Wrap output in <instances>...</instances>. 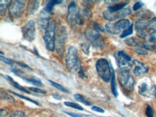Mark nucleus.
I'll list each match as a JSON object with an SVG mask.
<instances>
[{"label":"nucleus","instance_id":"obj_1","mask_svg":"<svg viewBox=\"0 0 156 117\" xmlns=\"http://www.w3.org/2000/svg\"><path fill=\"white\" fill-rule=\"evenodd\" d=\"M66 66L69 71L73 73H79L81 70V63L79 59L78 50L74 46H70L68 49L67 54L66 55Z\"/></svg>","mask_w":156,"mask_h":117},{"label":"nucleus","instance_id":"obj_2","mask_svg":"<svg viewBox=\"0 0 156 117\" xmlns=\"http://www.w3.org/2000/svg\"><path fill=\"white\" fill-rule=\"evenodd\" d=\"M96 68L100 78L105 82L109 83L112 79V71H111V68L107 60L105 58L99 59L96 63Z\"/></svg>","mask_w":156,"mask_h":117},{"label":"nucleus","instance_id":"obj_3","mask_svg":"<svg viewBox=\"0 0 156 117\" xmlns=\"http://www.w3.org/2000/svg\"><path fill=\"white\" fill-rule=\"evenodd\" d=\"M55 48L60 56H63L65 51V45L67 40L66 29L64 27H59L55 29Z\"/></svg>","mask_w":156,"mask_h":117},{"label":"nucleus","instance_id":"obj_4","mask_svg":"<svg viewBox=\"0 0 156 117\" xmlns=\"http://www.w3.org/2000/svg\"><path fill=\"white\" fill-rule=\"evenodd\" d=\"M55 24L54 22H51L45 29V35L43 37L46 48L50 51H54L55 50Z\"/></svg>","mask_w":156,"mask_h":117},{"label":"nucleus","instance_id":"obj_5","mask_svg":"<svg viewBox=\"0 0 156 117\" xmlns=\"http://www.w3.org/2000/svg\"><path fill=\"white\" fill-rule=\"evenodd\" d=\"M130 26V22L128 19H120L115 23H107L105 25V29L109 34L116 35L122 33Z\"/></svg>","mask_w":156,"mask_h":117},{"label":"nucleus","instance_id":"obj_6","mask_svg":"<svg viewBox=\"0 0 156 117\" xmlns=\"http://www.w3.org/2000/svg\"><path fill=\"white\" fill-rule=\"evenodd\" d=\"M118 80L121 83L122 86L126 90L133 91L135 86V79L131 76L127 69H122L120 70V72L118 74Z\"/></svg>","mask_w":156,"mask_h":117},{"label":"nucleus","instance_id":"obj_7","mask_svg":"<svg viewBox=\"0 0 156 117\" xmlns=\"http://www.w3.org/2000/svg\"><path fill=\"white\" fill-rule=\"evenodd\" d=\"M68 14L67 19L69 20V23L71 25L73 24H77V25H81L83 22V19L82 18L81 14L79 11L78 10V7L75 2H71L68 7Z\"/></svg>","mask_w":156,"mask_h":117},{"label":"nucleus","instance_id":"obj_8","mask_svg":"<svg viewBox=\"0 0 156 117\" xmlns=\"http://www.w3.org/2000/svg\"><path fill=\"white\" fill-rule=\"evenodd\" d=\"M85 35L96 48H102L105 46V42L102 37L96 29L88 28L85 32Z\"/></svg>","mask_w":156,"mask_h":117},{"label":"nucleus","instance_id":"obj_9","mask_svg":"<svg viewBox=\"0 0 156 117\" xmlns=\"http://www.w3.org/2000/svg\"><path fill=\"white\" fill-rule=\"evenodd\" d=\"M138 92L142 96L150 98L155 97L156 86L152 83H150L149 80H145L139 84Z\"/></svg>","mask_w":156,"mask_h":117},{"label":"nucleus","instance_id":"obj_10","mask_svg":"<svg viewBox=\"0 0 156 117\" xmlns=\"http://www.w3.org/2000/svg\"><path fill=\"white\" fill-rule=\"evenodd\" d=\"M24 39L28 42L34 40L35 37V22L33 19H30L25 24L22 28Z\"/></svg>","mask_w":156,"mask_h":117},{"label":"nucleus","instance_id":"obj_11","mask_svg":"<svg viewBox=\"0 0 156 117\" xmlns=\"http://www.w3.org/2000/svg\"><path fill=\"white\" fill-rule=\"evenodd\" d=\"M132 13L129 8H125L120 11L115 12H111L107 10L103 12V17L105 19L109 21H115L117 19L124 18Z\"/></svg>","mask_w":156,"mask_h":117},{"label":"nucleus","instance_id":"obj_12","mask_svg":"<svg viewBox=\"0 0 156 117\" xmlns=\"http://www.w3.org/2000/svg\"><path fill=\"white\" fill-rule=\"evenodd\" d=\"M25 9V2L14 1L8 7L9 13L13 18H18L23 15Z\"/></svg>","mask_w":156,"mask_h":117},{"label":"nucleus","instance_id":"obj_13","mask_svg":"<svg viewBox=\"0 0 156 117\" xmlns=\"http://www.w3.org/2000/svg\"><path fill=\"white\" fill-rule=\"evenodd\" d=\"M117 58L120 70H122V69H127L128 70V68L130 66V62L132 60L131 57L125 52L120 50L117 53Z\"/></svg>","mask_w":156,"mask_h":117},{"label":"nucleus","instance_id":"obj_14","mask_svg":"<svg viewBox=\"0 0 156 117\" xmlns=\"http://www.w3.org/2000/svg\"><path fill=\"white\" fill-rule=\"evenodd\" d=\"M51 17V13L48 12L43 9V10L40 13L38 20H37V26H38L39 29H45L47 28L50 23V19Z\"/></svg>","mask_w":156,"mask_h":117},{"label":"nucleus","instance_id":"obj_15","mask_svg":"<svg viewBox=\"0 0 156 117\" xmlns=\"http://www.w3.org/2000/svg\"><path fill=\"white\" fill-rule=\"evenodd\" d=\"M133 73L136 76H140L145 74L148 71V67L143 63L140 62L137 60H133Z\"/></svg>","mask_w":156,"mask_h":117},{"label":"nucleus","instance_id":"obj_16","mask_svg":"<svg viewBox=\"0 0 156 117\" xmlns=\"http://www.w3.org/2000/svg\"><path fill=\"white\" fill-rule=\"evenodd\" d=\"M147 23L145 20H139L135 24V30L137 32V35L140 38H145L147 37V33L145 30L147 29Z\"/></svg>","mask_w":156,"mask_h":117},{"label":"nucleus","instance_id":"obj_17","mask_svg":"<svg viewBox=\"0 0 156 117\" xmlns=\"http://www.w3.org/2000/svg\"><path fill=\"white\" fill-rule=\"evenodd\" d=\"M125 43L129 46L135 47H144V43H141L139 40L135 38V37H129V38L126 39L125 40ZM145 48V47H144Z\"/></svg>","mask_w":156,"mask_h":117},{"label":"nucleus","instance_id":"obj_18","mask_svg":"<svg viewBox=\"0 0 156 117\" xmlns=\"http://www.w3.org/2000/svg\"><path fill=\"white\" fill-rule=\"evenodd\" d=\"M39 8L38 1H31L27 7V13L29 15H34Z\"/></svg>","mask_w":156,"mask_h":117},{"label":"nucleus","instance_id":"obj_19","mask_svg":"<svg viewBox=\"0 0 156 117\" xmlns=\"http://www.w3.org/2000/svg\"><path fill=\"white\" fill-rule=\"evenodd\" d=\"M6 78L7 79V81H9V83H10L11 86H12L13 87H15V88H17V89H18V90L23 91V92H24V93H26V94H30V91H27V89H25V88H24V87L21 86L18 83L15 82V81L13 80L12 77L9 76H6Z\"/></svg>","mask_w":156,"mask_h":117},{"label":"nucleus","instance_id":"obj_20","mask_svg":"<svg viewBox=\"0 0 156 117\" xmlns=\"http://www.w3.org/2000/svg\"><path fill=\"white\" fill-rule=\"evenodd\" d=\"M128 5V2H124L122 4H117L115 5H111L107 7V10L111 12H115L120 11L122 9H125V7Z\"/></svg>","mask_w":156,"mask_h":117},{"label":"nucleus","instance_id":"obj_21","mask_svg":"<svg viewBox=\"0 0 156 117\" xmlns=\"http://www.w3.org/2000/svg\"><path fill=\"white\" fill-rule=\"evenodd\" d=\"M111 88H112V92L114 96L115 97H117L118 91H117V83H116V81H115V74L113 70H112V79H111Z\"/></svg>","mask_w":156,"mask_h":117},{"label":"nucleus","instance_id":"obj_22","mask_svg":"<svg viewBox=\"0 0 156 117\" xmlns=\"http://www.w3.org/2000/svg\"><path fill=\"white\" fill-rule=\"evenodd\" d=\"M61 3H62V1H61V0H51V1H49L47 3L46 6H45L44 9H45L47 12H48L51 13L54 6L58 5V4H61Z\"/></svg>","mask_w":156,"mask_h":117},{"label":"nucleus","instance_id":"obj_23","mask_svg":"<svg viewBox=\"0 0 156 117\" xmlns=\"http://www.w3.org/2000/svg\"><path fill=\"white\" fill-rule=\"evenodd\" d=\"M22 78L23 79L24 81H27V82L33 83V84L35 85L36 86H43V83H42V81L41 79L38 78H35V77H32L30 78H25L23 77H22Z\"/></svg>","mask_w":156,"mask_h":117},{"label":"nucleus","instance_id":"obj_24","mask_svg":"<svg viewBox=\"0 0 156 117\" xmlns=\"http://www.w3.org/2000/svg\"><path fill=\"white\" fill-rule=\"evenodd\" d=\"M11 2L10 1H7V0H5V1H3V0H2V1H0V10H1V15H3L5 13V11L6 9H7L8 6H9V3H10Z\"/></svg>","mask_w":156,"mask_h":117},{"label":"nucleus","instance_id":"obj_25","mask_svg":"<svg viewBox=\"0 0 156 117\" xmlns=\"http://www.w3.org/2000/svg\"><path fill=\"white\" fill-rule=\"evenodd\" d=\"M147 30L156 31V17H153L147 22Z\"/></svg>","mask_w":156,"mask_h":117},{"label":"nucleus","instance_id":"obj_26","mask_svg":"<svg viewBox=\"0 0 156 117\" xmlns=\"http://www.w3.org/2000/svg\"><path fill=\"white\" fill-rule=\"evenodd\" d=\"M133 33V25H132L129 26L127 29L124 30L122 34L120 35V38H125V37L129 36V35H132Z\"/></svg>","mask_w":156,"mask_h":117},{"label":"nucleus","instance_id":"obj_27","mask_svg":"<svg viewBox=\"0 0 156 117\" xmlns=\"http://www.w3.org/2000/svg\"><path fill=\"white\" fill-rule=\"evenodd\" d=\"M73 98H74L75 100L77 101V102H81V103H82V104L87 105V106H89V105L91 104L89 102H88L86 100V99L84 98V97L80 94H74L73 95Z\"/></svg>","mask_w":156,"mask_h":117},{"label":"nucleus","instance_id":"obj_28","mask_svg":"<svg viewBox=\"0 0 156 117\" xmlns=\"http://www.w3.org/2000/svg\"><path fill=\"white\" fill-rule=\"evenodd\" d=\"M48 81L50 82V83L52 85V86L55 87V88L58 89V90L63 91V92H64V93H69V91H68L67 89L65 88V87H63V86H62V85L59 84V83H58L54 82V81H51V80H48Z\"/></svg>","mask_w":156,"mask_h":117},{"label":"nucleus","instance_id":"obj_29","mask_svg":"<svg viewBox=\"0 0 156 117\" xmlns=\"http://www.w3.org/2000/svg\"><path fill=\"white\" fill-rule=\"evenodd\" d=\"M64 104H65L66 106H69V107H71V108H76V109H78V110H80V111H83V107L81 106L79 104H76V103L66 102H64Z\"/></svg>","mask_w":156,"mask_h":117},{"label":"nucleus","instance_id":"obj_30","mask_svg":"<svg viewBox=\"0 0 156 117\" xmlns=\"http://www.w3.org/2000/svg\"><path fill=\"white\" fill-rule=\"evenodd\" d=\"M148 43L151 45H156V31H154L149 35L148 38Z\"/></svg>","mask_w":156,"mask_h":117},{"label":"nucleus","instance_id":"obj_31","mask_svg":"<svg viewBox=\"0 0 156 117\" xmlns=\"http://www.w3.org/2000/svg\"><path fill=\"white\" fill-rule=\"evenodd\" d=\"M9 92L12 93V94H15V96H18V97H19V98H23V99H25V100H27V101H28V102H31V103H33V104H36V105H37V106H39V105H40V104H38V103H37V102H36L35 101H33V100H32V99H30V98H27V97H25V96H23V95H20V94H17V93L14 92V91H9Z\"/></svg>","mask_w":156,"mask_h":117},{"label":"nucleus","instance_id":"obj_32","mask_svg":"<svg viewBox=\"0 0 156 117\" xmlns=\"http://www.w3.org/2000/svg\"><path fill=\"white\" fill-rule=\"evenodd\" d=\"M134 51L140 55H147V51L146 50L144 47H137V48L134 49Z\"/></svg>","mask_w":156,"mask_h":117},{"label":"nucleus","instance_id":"obj_33","mask_svg":"<svg viewBox=\"0 0 156 117\" xmlns=\"http://www.w3.org/2000/svg\"><path fill=\"white\" fill-rule=\"evenodd\" d=\"M81 47L83 53L87 55L89 54V44H88L87 43H83L81 45Z\"/></svg>","mask_w":156,"mask_h":117},{"label":"nucleus","instance_id":"obj_34","mask_svg":"<svg viewBox=\"0 0 156 117\" xmlns=\"http://www.w3.org/2000/svg\"><path fill=\"white\" fill-rule=\"evenodd\" d=\"M25 116V114L22 111H15L11 113V117H24Z\"/></svg>","mask_w":156,"mask_h":117},{"label":"nucleus","instance_id":"obj_35","mask_svg":"<svg viewBox=\"0 0 156 117\" xmlns=\"http://www.w3.org/2000/svg\"><path fill=\"white\" fill-rule=\"evenodd\" d=\"M145 114L147 117H153V108H152V107L151 106H149V105H147V107H146Z\"/></svg>","mask_w":156,"mask_h":117},{"label":"nucleus","instance_id":"obj_36","mask_svg":"<svg viewBox=\"0 0 156 117\" xmlns=\"http://www.w3.org/2000/svg\"><path fill=\"white\" fill-rule=\"evenodd\" d=\"M28 89L30 91H33V92H35V93H38V94H45V93H46V91L42 90V89L39 88H33V87H30V88H28Z\"/></svg>","mask_w":156,"mask_h":117},{"label":"nucleus","instance_id":"obj_37","mask_svg":"<svg viewBox=\"0 0 156 117\" xmlns=\"http://www.w3.org/2000/svg\"><path fill=\"white\" fill-rule=\"evenodd\" d=\"M93 26H94V29H96L97 32L105 31V29H104L101 26H100L99 24H98L97 22H93Z\"/></svg>","mask_w":156,"mask_h":117},{"label":"nucleus","instance_id":"obj_38","mask_svg":"<svg viewBox=\"0 0 156 117\" xmlns=\"http://www.w3.org/2000/svg\"><path fill=\"white\" fill-rule=\"evenodd\" d=\"M142 7H143V3L141 2H137L135 5H133V9L135 11L138 10L139 9H140Z\"/></svg>","mask_w":156,"mask_h":117},{"label":"nucleus","instance_id":"obj_39","mask_svg":"<svg viewBox=\"0 0 156 117\" xmlns=\"http://www.w3.org/2000/svg\"><path fill=\"white\" fill-rule=\"evenodd\" d=\"M1 60L2 61H3V62H5V63H7V64L9 65H13L14 64V62L10 59H8L7 57H5L3 56H1Z\"/></svg>","mask_w":156,"mask_h":117},{"label":"nucleus","instance_id":"obj_40","mask_svg":"<svg viewBox=\"0 0 156 117\" xmlns=\"http://www.w3.org/2000/svg\"><path fill=\"white\" fill-rule=\"evenodd\" d=\"M144 47H145V48L151 49L152 50L156 52V45H151L149 44V43H147V44L144 45Z\"/></svg>","mask_w":156,"mask_h":117},{"label":"nucleus","instance_id":"obj_41","mask_svg":"<svg viewBox=\"0 0 156 117\" xmlns=\"http://www.w3.org/2000/svg\"><path fill=\"white\" fill-rule=\"evenodd\" d=\"M91 109L98 113H105V110H104L103 108H100L99 106H92Z\"/></svg>","mask_w":156,"mask_h":117},{"label":"nucleus","instance_id":"obj_42","mask_svg":"<svg viewBox=\"0 0 156 117\" xmlns=\"http://www.w3.org/2000/svg\"><path fill=\"white\" fill-rule=\"evenodd\" d=\"M12 71L15 74L17 75V76H21L22 74H24V73H25L23 71L20 70V69H17V68L12 69Z\"/></svg>","mask_w":156,"mask_h":117},{"label":"nucleus","instance_id":"obj_43","mask_svg":"<svg viewBox=\"0 0 156 117\" xmlns=\"http://www.w3.org/2000/svg\"><path fill=\"white\" fill-rule=\"evenodd\" d=\"M4 95H5V96H4V97H2V98H4L5 100H7V101H10L11 100V102H15V99H14L12 96H9V95H7V94H4Z\"/></svg>","mask_w":156,"mask_h":117},{"label":"nucleus","instance_id":"obj_44","mask_svg":"<svg viewBox=\"0 0 156 117\" xmlns=\"http://www.w3.org/2000/svg\"><path fill=\"white\" fill-rule=\"evenodd\" d=\"M66 113V114L69 115V116H71L72 117H83L81 116V115H80L79 114H76V113H72V112H64Z\"/></svg>","mask_w":156,"mask_h":117},{"label":"nucleus","instance_id":"obj_45","mask_svg":"<svg viewBox=\"0 0 156 117\" xmlns=\"http://www.w3.org/2000/svg\"><path fill=\"white\" fill-rule=\"evenodd\" d=\"M17 63L19 65H20V66H22V67H23V68H27V69H29V70H30V71H33V69H32L29 66V65H26V64H25V63H21V62H17Z\"/></svg>","mask_w":156,"mask_h":117},{"label":"nucleus","instance_id":"obj_46","mask_svg":"<svg viewBox=\"0 0 156 117\" xmlns=\"http://www.w3.org/2000/svg\"><path fill=\"white\" fill-rule=\"evenodd\" d=\"M7 114L8 113L7 111L3 110V109H1V111H0V115H1V117H5Z\"/></svg>","mask_w":156,"mask_h":117},{"label":"nucleus","instance_id":"obj_47","mask_svg":"<svg viewBox=\"0 0 156 117\" xmlns=\"http://www.w3.org/2000/svg\"><path fill=\"white\" fill-rule=\"evenodd\" d=\"M79 76L81 77V78H84V77H85V73L83 72L82 69H81V70H80V71L79 72Z\"/></svg>","mask_w":156,"mask_h":117},{"label":"nucleus","instance_id":"obj_48","mask_svg":"<svg viewBox=\"0 0 156 117\" xmlns=\"http://www.w3.org/2000/svg\"><path fill=\"white\" fill-rule=\"evenodd\" d=\"M53 96L54 97V98H56V99H58V100H61V99L62 98L61 97H60V96H58V95H57V94H53Z\"/></svg>","mask_w":156,"mask_h":117},{"label":"nucleus","instance_id":"obj_49","mask_svg":"<svg viewBox=\"0 0 156 117\" xmlns=\"http://www.w3.org/2000/svg\"><path fill=\"white\" fill-rule=\"evenodd\" d=\"M155 98H156V94H155Z\"/></svg>","mask_w":156,"mask_h":117}]
</instances>
